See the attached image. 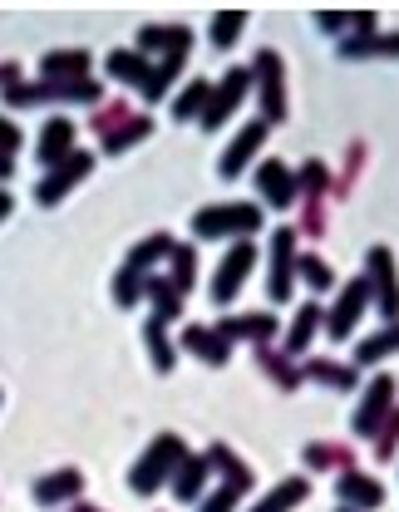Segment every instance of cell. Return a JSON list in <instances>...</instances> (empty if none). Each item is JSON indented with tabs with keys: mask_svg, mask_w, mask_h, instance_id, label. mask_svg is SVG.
Listing matches in <instances>:
<instances>
[{
	"mask_svg": "<svg viewBox=\"0 0 399 512\" xmlns=\"http://www.w3.org/2000/svg\"><path fill=\"white\" fill-rule=\"evenodd\" d=\"M104 99V84L89 74V79H20L5 89V104L15 109H35V104H99Z\"/></svg>",
	"mask_w": 399,
	"mask_h": 512,
	"instance_id": "6da1fadb",
	"label": "cell"
},
{
	"mask_svg": "<svg viewBox=\"0 0 399 512\" xmlns=\"http://www.w3.org/2000/svg\"><path fill=\"white\" fill-rule=\"evenodd\" d=\"M252 232H262V207L257 202H207V207L193 212V237H202V242H222V237L242 242Z\"/></svg>",
	"mask_w": 399,
	"mask_h": 512,
	"instance_id": "7a4b0ae2",
	"label": "cell"
},
{
	"mask_svg": "<svg viewBox=\"0 0 399 512\" xmlns=\"http://www.w3.org/2000/svg\"><path fill=\"white\" fill-rule=\"evenodd\" d=\"M183 458H188V444H183L178 434H158L153 444L143 448V458L129 468V488L138 493V498L158 493L163 483H173V473H178Z\"/></svg>",
	"mask_w": 399,
	"mask_h": 512,
	"instance_id": "3957f363",
	"label": "cell"
},
{
	"mask_svg": "<svg viewBox=\"0 0 399 512\" xmlns=\"http://www.w3.org/2000/svg\"><path fill=\"white\" fill-rule=\"evenodd\" d=\"M365 281H370V301L380 306L385 325L399 320V266L390 247H370L365 252Z\"/></svg>",
	"mask_w": 399,
	"mask_h": 512,
	"instance_id": "277c9868",
	"label": "cell"
},
{
	"mask_svg": "<svg viewBox=\"0 0 399 512\" xmlns=\"http://www.w3.org/2000/svg\"><path fill=\"white\" fill-rule=\"evenodd\" d=\"M247 89H252V64H232L217 84H212V99H207V109H202L198 124L212 133V128H222L237 109H242V99H247Z\"/></svg>",
	"mask_w": 399,
	"mask_h": 512,
	"instance_id": "5b68a950",
	"label": "cell"
},
{
	"mask_svg": "<svg viewBox=\"0 0 399 512\" xmlns=\"http://www.w3.org/2000/svg\"><path fill=\"white\" fill-rule=\"evenodd\" d=\"M252 84H257V99H262V124H281L286 119V64L276 50H257Z\"/></svg>",
	"mask_w": 399,
	"mask_h": 512,
	"instance_id": "8992f818",
	"label": "cell"
},
{
	"mask_svg": "<svg viewBox=\"0 0 399 512\" xmlns=\"http://www.w3.org/2000/svg\"><path fill=\"white\" fill-rule=\"evenodd\" d=\"M296 242H301L296 227H276L271 232V266H266V296H271V306H281L296 291V256H301Z\"/></svg>",
	"mask_w": 399,
	"mask_h": 512,
	"instance_id": "52a82bcc",
	"label": "cell"
},
{
	"mask_svg": "<svg viewBox=\"0 0 399 512\" xmlns=\"http://www.w3.org/2000/svg\"><path fill=\"white\" fill-rule=\"evenodd\" d=\"M395 394H399L395 375H375V380L365 384V394H360V404H355V419H350L355 439H375V434H380V424H385L390 409H395Z\"/></svg>",
	"mask_w": 399,
	"mask_h": 512,
	"instance_id": "ba28073f",
	"label": "cell"
},
{
	"mask_svg": "<svg viewBox=\"0 0 399 512\" xmlns=\"http://www.w3.org/2000/svg\"><path fill=\"white\" fill-rule=\"evenodd\" d=\"M89 173H94V153L74 148V153H69L60 168H50V173H45V178L35 183V202H40V207H55V202H60L65 192L79 188V183H84Z\"/></svg>",
	"mask_w": 399,
	"mask_h": 512,
	"instance_id": "9c48e42d",
	"label": "cell"
},
{
	"mask_svg": "<svg viewBox=\"0 0 399 512\" xmlns=\"http://www.w3.org/2000/svg\"><path fill=\"white\" fill-rule=\"evenodd\" d=\"M365 306H370V281H365V271H360L355 281L340 286L335 306L326 311V335H331V340H350V330H355V320L365 316Z\"/></svg>",
	"mask_w": 399,
	"mask_h": 512,
	"instance_id": "30bf717a",
	"label": "cell"
},
{
	"mask_svg": "<svg viewBox=\"0 0 399 512\" xmlns=\"http://www.w3.org/2000/svg\"><path fill=\"white\" fill-rule=\"evenodd\" d=\"M252 266H257V247L242 237V242H232V252L222 256V266H217V276H212V301L217 306H227L237 291H242V281L252 276Z\"/></svg>",
	"mask_w": 399,
	"mask_h": 512,
	"instance_id": "8fae6325",
	"label": "cell"
},
{
	"mask_svg": "<svg viewBox=\"0 0 399 512\" xmlns=\"http://www.w3.org/2000/svg\"><path fill=\"white\" fill-rule=\"evenodd\" d=\"M266 133H271V124H262V119H252V124H242V128H237V138L227 143V153H222V163H217V173H222L227 183L247 173V163H252V158L262 153Z\"/></svg>",
	"mask_w": 399,
	"mask_h": 512,
	"instance_id": "7c38bea8",
	"label": "cell"
},
{
	"mask_svg": "<svg viewBox=\"0 0 399 512\" xmlns=\"http://www.w3.org/2000/svg\"><path fill=\"white\" fill-rule=\"evenodd\" d=\"M276 330H281V320L271 316V311H242V316H222L217 320V335H222L227 345H237V340L271 345V340H276Z\"/></svg>",
	"mask_w": 399,
	"mask_h": 512,
	"instance_id": "4fadbf2b",
	"label": "cell"
},
{
	"mask_svg": "<svg viewBox=\"0 0 399 512\" xmlns=\"http://www.w3.org/2000/svg\"><path fill=\"white\" fill-rule=\"evenodd\" d=\"M193 50V30L188 25H143L138 30V55L143 60H168V55H188Z\"/></svg>",
	"mask_w": 399,
	"mask_h": 512,
	"instance_id": "5bb4252c",
	"label": "cell"
},
{
	"mask_svg": "<svg viewBox=\"0 0 399 512\" xmlns=\"http://www.w3.org/2000/svg\"><path fill=\"white\" fill-rule=\"evenodd\" d=\"M257 192H262V202H271V207H296L301 202V188H296V173L281 163V158H271V163H262L257 168Z\"/></svg>",
	"mask_w": 399,
	"mask_h": 512,
	"instance_id": "9a60e30c",
	"label": "cell"
},
{
	"mask_svg": "<svg viewBox=\"0 0 399 512\" xmlns=\"http://www.w3.org/2000/svg\"><path fill=\"white\" fill-rule=\"evenodd\" d=\"M335 493H340V508H355V512H375L385 503V488L370 473H360V468H345L335 478Z\"/></svg>",
	"mask_w": 399,
	"mask_h": 512,
	"instance_id": "2e32d148",
	"label": "cell"
},
{
	"mask_svg": "<svg viewBox=\"0 0 399 512\" xmlns=\"http://www.w3.org/2000/svg\"><path fill=\"white\" fill-rule=\"evenodd\" d=\"M79 493H84V473H79V468H55V473L35 478V503H40V508H60V503L74 508Z\"/></svg>",
	"mask_w": 399,
	"mask_h": 512,
	"instance_id": "e0dca14e",
	"label": "cell"
},
{
	"mask_svg": "<svg viewBox=\"0 0 399 512\" xmlns=\"http://www.w3.org/2000/svg\"><path fill=\"white\" fill-rule=\"evenodd\" d=\"M335 50H340V60H399V30L395 35H380V30H370V35H345Z\"/></svg>",
	"mask_w": 399,
	"mask_h": 512,
	"instance_id": "ac0fdd59",
	"label": "cell"
},
{
	"mask_svg": "<svg viewBox=\"0 0 399 512\" xmlns=\"http://www.w3.org/2000/svg\"><path fill=\"white\" fill-rule=\"evenodd\" d=\"M69 153H74V124L69 119H50V124L40 128V138H35V158L45 163V173L50 168H60Z\"/></svg>",
	"mask_w": 399,
	"mask_h": 512,
	"instance_id": "d6986e66",
	"label": "cell"
},
{
	"mask_svg": "<svg viewBox=\"0 0 399 512\" xmlns=\"http://www.w3.org/2000/svg\"><path fill=\"white\" fill-rule=\"evenodd\" d=\"M183 350H193L202 365H212V370H222L232 360V345L217 335V325H188L183 330Z\"/></svg>",
	"mask_w": 399,
	"mask_h": 512,
	"instance_id": "ffe728a7",
	"label": "cell"
},
{
	"mask_svg": "<svg viewBox=\"0 0 399 512\" xmlns=\"http://www.w3.org/2000/svg\"><path fill=\"white\" fill-rule=\"evenodd\" d=\"M207 478H212V463H207V453H188V458L178 463V473H173V498H178V503H202V488H207Z\"/></svg>",
	"mask_w": 399,
	"mask_h": 512,
	"instance_id": "44dd1931",
	"label": "cell"
},
{
	"mask_svg": "<svg viewBox=\"0 0 399 512\" xmlns=\"http://www.w3.org/2000/svg\"><path fill=\"white\" fill-rule=\"evenodd\" d=\"M252 355H257V365H262V375L281 394H296L301 389V365H291V355L286 350H271V345H252Z\"/></svg>",
	"mask_w": 399,
	"mask_h": 512,
	"instance_id": "7402d4cb",
	"label": "cell"
},
{
	"mask_svg": "<svg viewBox=\"0 0 399 512\" xmlns=\"http://www.w3.org/2000/svg\"><path fill=\"white\" fill-rule=\"evenodd\" d=\"M326 325V311H321V301H306L296 316H291V325H286V355L296 360V355H306V345H311V335Z\"/></svg>",
	"mask_w": 399,
	"mask_h": 512,
	"instance_id": "603a6c76",
	"label": "cell"
},
{
	"mask_svg": "<svg viewBox=\"0 0 399 512\" xmlns=\"http://www.w3.org/2000/svg\"><path fill=\"white\" fill-rule=\"evenodd\" d=\"M207 463H212V473H222V483H227V488H237V493H252L257 473H252V468H247V463H242V458H237V453H232L227 444H212V448H207Z\"/></svg>",
	"mask_w": 399,
	"mask_h": 512,
	"instance_id": "cb8c5ba5",
	"label": "cell"
},
{
	"mask_svg": "<svg viewBox=\"0 0 399 512\" xmlns=\"http://www.w3.org/2000/svg\"><path fill=\"white\" fill-rule=\"evenodd\" d=\"M104 64H109V74H114L119 84H133L138 94H148V84H153V64L143 60L138 50H114Z\"/></svg>",
	"mask_w": 399,
	"mask_h": 512,
	"instance_id": "d4e9b609",
	"label": "cell"
},
{
	"mask_svg": "<svg viewBox=\"0 0 399 512\" xmlns=\"http://www.w3.org/2000/svg\"><path fill=\"white\" fill-rule=\"evenodd\" d=\"M301 380L326 384V389H355L360 370L355 365H340V360H301Z\"/></svg>",
	"mask_w": 399,
	"mask_h": 512,
	"instance_id": "484cf974",
	"label": "cell"
},
{
	"mask_svg": "<svg viewBox=\"0 0 399 512\" xmlns=\"http://www.w3.org/2000/svg\"><path fill=\"white\" fill-rule=\"evenodd\" d=\"M395 350H399V320H395V325H380L375 335H365V340L355 345V360H350V365H355V370H365V365L390 360Z\"/></svg>",
	"mask_w": 399,
	"mask_h": 512,
	"instance_id": "4316f807",
	"label": "cell"
},
{
	"mask_svg": "<svg viewBox=\"0 0 399 512\" xmlns=\"http://www.w3.org/2000/svg\"><path fill=\"white\" fill-rule=\"evenodd\" d=\"M89 50H50L45 60H40V79H89Z\"/></svg>",
	"mask_w": 399,
	"mask_h": 512,
	"instance_id": "83f0119b",
	"label": "cell"
},
{
	"mask_svg": "<svg viewBox=\"0 0 399 512\" xmlns=\"http://www.w3.org/2000/svg\"><path fill=\"white\" fill-rule=\"evenodd\" d=\"M143 345H148V355H153V370H158V375H173L178 350H173V340H168V320H158V316L143 320Z\"/></svg>",
	"mask_w": 399,
	"mask_h": 512,
	"instance_id": "f1b7e54d",
	"label": "cell"
},
{
	"mask_svg": "<svg viewBox=\"0 0 399 512\" xmlns=\"http://www.w3.org/2000/svg\"><path fill=\"white\" fill-rule=\"evenodd\" d=\"M143 296L153 301V316H158V320H178V316H183V296H178V286H173L168 276L148 271V281H143Z\"/></svg>",
	"mask_w": 399,
	"mask_h": 512,
	"instance_id": "f546056e",
	"label": "cell"
},
{
	"mask_svg": "<svg viewBox=\"0 0 399 512\" xmlns=\"http://www.w3.org/2000/svg\"><path fill=\"white\" fill-rule=\"evenodd\" d=\"M306 498H311V478H281L252 512H291V508H301Z\"/></svg>",
	"mask_w": 399,
	"mask_h": 512,
	"instance_id": "4dcf8cb0",
	"label": "cell"
},
{
	"mask_svg": "<svg viewBox=\"0 0 399 512\" xmlns=\"http://www.w3.org/2000/svg\"><path fill=\"white\" fill-rule=\"evenodd\" d=\"M173 247H178V242H173L168 232H153V237H143V242L133 247L124 266H133V271H143V276H148L158 261H168V256H173Z\"/></svg>",
	"mask_w": 399,
	"mask_h": 512,
	"instance_id": "1f68e13d",
	"label": "cell"
},
{
	"mask_svg": "<svg viewBox=\"0 0 399 512\" xmlns=\"http://www.w3.org/2000/svg\"><path fill=\"white\" fill-rule=\"evenodd\" d=\"M207 99H212V79H188V84H183V94L173 99V119H178V124H188V119H202Z\"/></svg>",
	"mask_w": 399,
	"mask_h": 512,
	"instance_id": "d6a6232c",
	"label": "cell"
},
{
	"mask_svg": "<svg viewBox=\"0 0 399 512\" xmlns=\"http://www.w3.org/2000/svg\"><path fill=\"white\" fill-rule=\"evenodd\" d=\"M168 281L178 286V296H188L193 291V281H198V247H188V242H178L173 247V256H168Z\"/></svg>",
	"mask_w": 399,
	"mask_h": 512,
	"instance_id": "836d02e7",
	"label": "cell"
},
{
	"mask_svg": "<svg viewBox=\"0 0 399 512\" xmlns=\"http://www.w3.org/2000/svg\"><path fill=\"white\" fill-rule=\"evenodd\" d=\"M296 281H306L316 296H321V291H331V286H335L331 261H326V256H316V252H301V256H296Z\"/></svg>",
	"mask_w": 399,
	"mask_h": 512,
	"instance_id": "e575fe53",
	"label": "cell"
},
{
	"mask_svg": "<svg viewBox=\"0 0 399 512\" xmlns=\"http://www.w3.org/2000/svg\"><path fill=\"white\" fill-rule=\"evenodd\" d=\"M247 30V10H217L207 35H212V50H232V40Z\"/></svg>",
	"mask_w": 399,
	"mask_h": 512,
	"instance_id": "d590c367",
	"label": "cell"
},
{
	"mask_svg": "<svg viewBox=\"0 0 399 512\" xmlns=\"http://www.w3.org/2000/svg\"><path fill=\"white\" fill-rule=\"evenodd\" d=\"M148 133H153V119H148V114H133L129 124H119L109 138H99V143H104V153H124L133 143H143Z\"/></svg>",
	"mask_w": 399,
	"mask_h": 512,
	"instance_id": "8d00e7d4",
	"label": "cell"
},
{
	"mask_svg": "<svg viewBox=\"0 0 399 512\" xmlns=\"http://www.w3.org/2000/svg\"><path fill=\"white\" fill-rule=\"evenodd\" d=\"M143 281H148L143 271L119 266V271H114V306H124V311H129V306H138V301H143Z\"/></svg>",
	"mask_w": 399,
	"mask_h": 512,
	"instance_id": "74e56055",
	"label": "cell"
},
{
	"mask_svg": "<svg viewBox=\"0 0 399 512\" xmlns=\"http://www.w3.org/2000/svg\"><path fill=\"white\" fill-rule=\"evenodd\" d=\"M306 468H355V458H350V448L340 444H306Z\"/></svg>",
	"mask_w": 399,
	"mask_h": 512,
	"instance_id": "f35d334b",
	"label": "cell"
},
{
	"mask_svg": "<svg viewBox=\"0 0 399 512\" xmlns=\"http://www.w3.org/2000/svg\"><path fill=\"white\" fill-rule=\"evenodd\" d=\"M296 188H301V197H326V188H331L326 163H321V158H306L301 173H296Z\"/></svg>",
	"mask_w": 399,
	"mask_h": 512,
	"instance_id": "ab89813d",
	"label": "cell"
},
{
	"mask_svg": "<svg viewBox=\"0 0 399 512\" xmlns=\"http://www.w3.org/2000/svg\"><path fill=\"white\" fill-rule=\"evenodd\" d=\"M395 453H399V404L390 409V419H385L380 434H375V458H380V463H390Z\"/></svg>",
	"mask_w": 399,
	"mask_h": 512,
	"instance_id": "60d3db41",
	"label": "cell"
},
{
	"mask_svg": "<svg viewBox=\"0 0 399 512\" xmlns=\"http://www.w3.org/2000/svg\"><path fill=\"white\" fill-rule=\"evenodd\" d=\"M326 197H301V227L296 232H306V237H321L326 232V207H321Z\"/></svg>",
	"mask_w": 399,
	"mask_h": 512,
	"instance_id": "b9f144b4",
	"label": "cell"
},
{
	"mask_svg": "<svg viewBox=\"0 0 399 512\" xmlns=\"http://www.w3.org/2000/svg\"><path fill=\"white\" fill-rule=\"evenodd\" d=\"M129 119H133V114H129V104H104V109H99V114L89 119V128H94L99 138H109L114 128H119V124H129Z\"/></svg>",
	"mask_w": 399,
	"mask_h": 512,
	"instance_id": "7bdbcfd3",
	"label": "cell"
},
{
	"mask_svg": "<svg viewBox=\"0 0 399 512\" xmlns=\"http://www.w3.org/2000/svg\"><path fill=\"white\" fill-rule=\"evenodd\" d=\"M242 498H247V493H237V488H227V483H222L217 493H207V498H202L198 512H237L242 508Z\"/></svg>",
	"mask_w": 399,
	"mask_h": 512,
	"instance_id": "ee69618b",
	"label": "cell"
},
{
	"mask_svg": "<svg viewBox=\"0 0 399 512\" xmlns=\"http://www.w3.org/2000/svg\"><path fill=\"white\" fill-rule=\"evenodd\" d=\"M316 25H321L326 35H340V40H345V35L355 30V15H350V10H321V15H316Z\"/></svg>",
	"mask_w": 399,
	"mask_h": 512,
	"instance_id": "f6af8a7d",
	"label": "cell"
},
{
	"mask_svg": "<svg viewBox=\"0 0 399 512\" xmlns=\"http://www.w3.org/2000/svg\"><path fill=\"white\" fill-rule=\"evenodd\" d=\"M20 143H25V138H20V128L0 114V153H20Z\"/></svg>",
	"mask_w": 399,
	"mask_h": 512,
	"instance_id": "bcb514c9",
	"label": "cell"
},
{
	"mask_svg": "<svg viewBox=\"0 0 399 512\" xmlns=\"http://www.w3.org/2000/svg\"><path fill=\"white\" fill-rule=\"evenodd\" d=\"M10 84H20V64H15V60H0V89H10Z\"/></svg>",
	"mask_w": 399,
	"mask_h": 512,
	"instance_id": "7dc6e473",
	"label": "cell"
},
{
	"mask_svg": "<svg viewBox=\"0 0 399 512\" xmlns=\"http://www.w3.org/2000/svg\"><path fill=\"white\" fill-rule=\"evenodd\" d=\"M10 173H15V153H0V183H5Z\"/></svg>",
	"mask_w": 399,
	"mask_h": 512,
	"instance_id": "c3c4849f",
	"label": "cell"
},
{
	"mask_svg": "<svg viewBox=\"0 0 399 512\" xmlns=\"http://www.w3.org/2000/svg\"><path fill=\"white\" fill-rule=\"evenodd\" d=\"M10 207H15V197H10V192L0 188V222H5V217H10Z\"/></svg>",
	"mask_w": 399,
	"mask_h": 512,
	"instance_id": "681fc988",
	"label": "cell"
},
{
	"mask_svg": "<svg viewBox=\"0 0 399 512\" xmlns=\"http://www.w3.org/2000/svg\"><path fill=\"white\" fill-rule=\"evenodd\" d=\"M69 512H104V508H94V503H84V498H79V503H74Z\"/></svg>",
	"mask_w": 399,
	"mask_h": 512,
	"instance_id": "f907efd6",
	"label": "cell"
},
{
	"mask_svg": "<svg viewBox=\"0 0 399 512\" xmlns=\"http://www.w3.org/2000/svg\"><path fill=\"white\" fill-rule=\"evenodd\" d=\"M335 512H355V508H335Z\"/></svg>",
	"mask_w": 399,
	"mask_h": 512,
	"instance_id": "816d5d0a",
	"label": "cell"
}]
</instances>
